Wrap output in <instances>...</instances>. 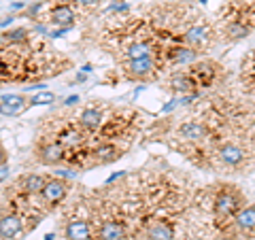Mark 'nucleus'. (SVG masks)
Wrapping results in <instances>:
<instances>
[{
    "label": "nucleus",
    "instance_id": "2",
    "mask_svg": "<svg viewBox=\"0 0 255 240\" xmlns=\"http://www.w3.org/2000/svg\"><path fill=\"white\" fill-rule=\"evenodd\" d=\"M62 157H64V145L62 142H47V145L38 149V153H36L38 162L47 164V166H53V164L62 162Z\"/></svg>",
    "mask_w": 255,
    "mask_h": 240
},
{
    "label": "nucleus",
    "instance_id": "9",
    "mask_svg": "<svg viewBox=\"0 0 255 240\" xmlns=\"http://www.w3.org/2000/svg\"><path fill=\"white\" fill-rule=\"evenodd\" d=\"M51 21L55 26H70L75 21V11L68 4H60L51 11Z\"/></svg>",
    "mask_w": 255,
    "mask_h": 240
},
{
    "label": "nucleus",
    "instance_id": "7",
    "mask_svg": "<svg viewBox=\"0 0 255 240\" xmlns=\"http://www.w3.org/2000/svg\"><path fill=\"white\" fill-rule=\"evenodd\" d=\"M21 232V219L15 217V215H4L2 223H0V234H2L4 240L15 238Z\"/></svg>",
    "mask_w": 255,
    "mask_h": 240
},
{
    "label": "nucleus",
    "instance_id": "28",
    "mask_svg": "<svg viewBox=\"0 0 255 240\" xmlns=\"http://www.w3.org/2000/svg\"><path fill=\"white\" fill-rule=\"evenodd\" d=\"M75 102H79V96H70V98L66 100V105L70 107V105H75Z\"/></svg>",
    "mask_w": 255,
    "mask_h": 240
},
{
    "label": "nucleus",
    "instance_id": "27",
    "mask_svg": "<svg viewBox=\"0 0 255 240\" xmlns=\"http://www.w3.org/2000/svg\"><path fill=\"white\" fill-rule=\"evenodd\" d=\"M6 177H9V168H6V162L2 159V172H0V179L6 181Z\"/></svg>",
    "mask_w": 255,
    "mask_h": 240
},
{
    "label": "nucleus",
    "instance_id": "24",
    "mask_svg": "<svg viewBox=\"0 0 255 240\" xmlns=\"http://www.w3.org/2000/svg\"><path fill=\"white\" fill-rule=\"evenodd\" d=\"M55 100V96L51 92H45V94H36L34 98H32V105H51V102Z\"/></svg>",
    "mask_w": 255,
    "mask_h": 240
},
{
    "label": "nucleus",
    "instance_id": "1",
    "mask_svg": "<svg viewBox=\"0 0 255 240\" xmlns=\"http://www.w3.org/2000/svg\"><path fill=\"white\" fill-rule=\"evenodd\" d=\"M215 213L221 215V217L236 215L238 213V198L232 191H221V194L215 198Z\"/></svg>",
    "mask_w": 255,
    "mask_h": 240
},
{
    "label": "nucleus",
    "instance_id": "17",
    "mask_svg": "<svg viewBox=\"0 0 255 240\" xmlns=\"http://www.w3.org/2000/svg\"><path fill=\"white\" fill-rule=\"evenodd\" d=\"M128 58L130 60H142V58H151V47L145 41H138V43H132L128 47Z\"/></svg>",
    "mask_w": 255,
    "mask_h": 240
},
{
    "label": "nucleus",
    "instance_id": "31",
    "mask_svg": "<svg viewBox=\"0 0 255 240\" xmlns=\"http://www.w3.org/2000/svg\"><path fill=\"white\" fill-rule=\"evenodd\" d=\"M79 2H81V4H96L98 0H79Z\"/></svg>",
    "mask_w": 255,
    "mask_h": 240
},
{
    "label": "nucleus",
    "instance_id": "18",
    "mask_svg": "<svg viewBox=\"0 0 255 240\" xmlns=\"http://www.w3.org/2000/svg\"><path fill=\"white\" fill-rule=\"evenodd\" d=\"M206 41V32H204V28H200V26H196V28H189L187 32H185V43L189 45V47H196L198 45H202Z\"/></svg>",
    "mask_w": 255,
    "mask_h": 240
},
{
    "label": "nucleus",
    "instance_id": "25",
    "mask_svg": "<svg viewBox=\"0 0 255 240\" xmlns=\"http://www.w3.org/2000/svg\"><path fill=\"white\" fill-rule=\"evenodd\" d=\"M26 34L28 32L23 30V28H17V30H11V32H6V38H9L11 43H19V41H23V38H26Z\"/></svg>",
    "mask_w": 255,
    "mask_h": 240
},
{
    "label": "nucleus",
    "instance_id": "26",
    "mask_svg": "<svg viewBox=\"0 0 255 240\" xmlns=\"http://www.w3.org/2000/svg\"><path fill=\"white\" fill-rule=\"evenodd\" d=\"M41 9H43V2H36V4H32V6H30L28 13H30V15H34V13H38Z\"/></svg>",
    "mask_w": 255,
    "mask_h": 240
},
{
    "label": "nucleus",
    "instance_id": "19",
    "mask_svg": "<svg viewBox=\"0 0 255 240\" xmlns=\"http://www.w3.org/2000/svg\"><path fill=\"white\" fill-rule=\"evenodd\" d=\"M191 77H194V81L198 85H206L211 81V77H213L211 64H198V66L194 68V73H191Z\"/></svg>",
    "mask_w": 255,
    "mask_h": 240
},
{
    "label": "nucleus",
    "instance_id": "16",
    "mask_svg": "<svg viewBox=\"0 0 255 240\" xmlns=\"http://www.w3.org/2000/svg\"><path fill=\"white\" fill-rule=\"evenodd\" d=\"M122 236H124V228L119 226V223H115V221L102 223V228H100V238L102 240H119Z\"/></svg>",
    "mask_w": 255,
    "mask_h": 240
},
{
    "label": "nucleus",
    "instance_id": "30",
    "mask_svg": "<svg viewBox=\"0 0 255 240\" xmlns=\"http://www.w3.org/2000/svg\"><path fill=\"white\" fill-rule=\"evenodd\" d=\"M21 6H26V4H23V2H15V4L11 6V9H13V11H17V9H21Z\"/></svg>",
    "mask_w": 255,
    "mask_h": 240
},
{
    "label": "nucleus",
    "instance_id": "13",
    "mask_svg": "<svg viewBox=\"0 0 255 240\" xmlns=\"http://www.w3.org/2000/svg\"><path fill=\"white\" fill-rule=\"evenodd\" d=\"M236 226L241 230H255V206H245L236 213Z\"/></svg>",
    "mask_w": 255,
    "mask_h": 240
},
{
    "label": "nucleus",
    "instance_id": "10",
    "mask_svg": "<svg viewBox=\"0 0 255 240\" xmlns=\"http://www.w3.org/2000/svg\"><path fill=\"white\" fill-rule=\"evenodd\" d=\"M172 238H174V230L170 223L157 221L149 228V240H172Z\"/></svg>",
    "mask_w": 255,
    "mask_h": 240
},
{
    "label": "nucleus",
    "instance_id": "4",
    "mask_svg": "<svg viewBox=\"0 0 255 240\" xmlns=\"http://www.w3.org/2000/svg\"><path fill=\"white\" fill-rule=\"evenodd\" d=\"M68 194V185L64 181L60 179H53V181H47V185L43 189V198H45V202H49V204H55V202H60V200H64V196Z\"/></svg>",
    "mask_w": 255,
    "mask_h": 240
},
{
    "label": "nucleus",
    "instance_id": "11",
    "mask_svg": "<svg viewBox=\"0 0 255 240\" xmlns=\"http://www.w3.org/2000/svg\"><path fill=\"white\" fill-rule=\"evenodd\" d=\"M68 240H90V228L85 221H70L66 226Z\"/></svg>",
    "mask_w": 255,
    "mask_h": 240
},
{
    "label": "nucleus",
    "instance_id": "15",
    "mask_svg": "<svg viewBox=\"0 0 255 240\" xmlns=\"http://www.w3.org/2000/svg\"><path fill=\"white\" fill-rule=\"evenodd\" d=\"M47 185V181L41 177V174H28L26 179H23V191L30 196L34 194H43V189Z\"/></svg>",
    "mask_w": 255,
    "mask_h": 240
},
{
    "label": "nucleus",
    "instance_id": "3",
    "mask_svg": "<svg viewBox=\"0 0 255 240\" xmlns=\"http://www.w3.org/2000/svg\"><path fill=\"white\" fill-rule=\"evenodd\" d=\"M153 73V58H142V60H130L126 66V75L132 79H145Z\"/></svg>",
    "mask_w": 255,
    "mask_h": 240
},
{
    "label": "nucleus",
    "instance_id": "20",
    "mask_svg": "<svg viewBox=\"0 0 255 240\" xmlns=\"http://www.w3.org/2000/svg\"><path fill=\"white\" fill-rule=\"evenodd\" d=\"M172 58L179 64H187V62H194L198 58V51L194 49V47H179V49L172 51Z\"/></svg>",
    "mask_w": 255,
    "mask_h": 240
},
{
    "label": "nucleus",
    "instance_id": "6",
    "mask_svg": "<svg viewBox=\"0 0 255 240\" xmlns=\"http://www.w3.org/2000/svg\"><path fill=\"white\" fill-rule=\"evenodd\" d=\"M219 157L226 166H241L245 159V151L236 145H223L219 149Z\"/></svg>",
    "mask_w": 255,
    "mask_h": 240
},
{
    "label": "nucleus",
    "instance_id": "12",
    "mask_svg": "<svg viewBox=\"0 0 255 240\" xmlns=\"http://www.w3.org/2000/svg\"><path fill=\"white\" fill-rule=\"evenodd\" d=\"M23 98L21 96H15V94H9V96H2V115H17L19 111L23 109Z\"/></svg>",
    "mask_w": 255,
    "mask_h": 240
},
{
    "label": "nucleus",
    "instance_id": "29",
    "mask_svg": "<svg viewBox=\"0 0 255 240\" xmlns=\"http://www.w3.org/2000/svg\"><path fill=\"white\" fill-rule=\"evenodd\" d=\"M13 23V17H4V21H2V28H6V26H11Z\"/></svg>",
    "mask_w": 255,
    "mask_h": 240
},
{
    "label": "nucleus",
    "instance_id": "14",
    "mask_svg": "<svg viewBox=\"0 0 255 240\" xmlns=\"http://www.w3.org/2000/svg\"><path fill=\"white\" fill-rule=\"evenodd\" d=\"M172 90L174 92H179V94H187V92H194L198 83L194 81V77L191 75H174L172 77Z\"/></svg>",
    "mask_w": 255,
    "mask_h": 240
},
{
    "label": "nucleus",
    "instance_id": "23",
    "mask_svg": "<svg viewBox=\"0 0 255 240\" xmlns=\"http://www.w3.org/2000/svg\"><path fill=\"white\" fill-rule=\"evenodd\" d=\"M115 153H117V151L111 147V145H105V147H100L98 151H96V155H98L100 162H113V159L117 157Z\"/></svg>",
    "mask_w": 255,
    "mask_h": 240
},
{
    "label": "nucleus",
    "instance_id": "22",
    "mask_svg": "<svg viewBox=\"0 0 255 240\" xmlns=\"http://www.w3.org/2000/svg\"><path fill=\"white\" fill-rule=\"evenodd\" d=\"M228 34L232 36V38H243V36L249 34V28L243 26V23H238V21H232L228 26Z\"/></svg>",
    "mask_w": 255,
    "mask_h": 240
},
{
    "label": "nucleus",
    "instance_id": "5",
    "mask_svg": "<svg viewBox=\"0 0 255 240\" xmlns=\"http://www.w3.org/2000/svg\"><path fill=\"white\" fill-rule=\"evenodd\" d=\"M179 134H181V138L196 142V140H202L204 136H206V127H204L202 121H194V119H191V121L181 123Z\"/></svg>",
    "mask_w": 255,
    "mask_h": 240
},
{
    "label": "nucleus",
    "instance_id": "8",
    "mask_svg": "<svg viewBox=\"0 0 255 240\" xmlns=\"http://www.w3.org/2000/svg\"><path fill=\"white\" fill-rule=\"evenodd\" d=\"M79 123H81V127H85V130H98L100 123H102V113L98 109H85L81 117H79Z\"/></svg>",
    "mask_w": 255,
    "mask_h": 240
},
{
    "label": "nucleus",
    "instance_id": "21",
    "mask_svg": "<svg viewBox=\"0 0 255 240\" xmlns=\"http://www.w3.org/2000/svg\"><path fill=\"white\" fill-rule=\"evenodd\" d=\"M81 132H77V130H64L62 134H60V142L62 145H68V147H75V145H79L81 142Z\"/></svg>",
    "mask_w": 255,
    "mask_h": 240
}]
</instances>
